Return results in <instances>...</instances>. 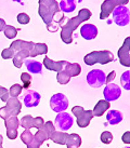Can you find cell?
Returning a JSON list of instances; mask_svg holds the SVG:
<instances>
[{
	"instance_id": "1",
	"label": "cell",
	"mask_w": 130,
	"mask_h": 148,
	"mask_svg": "<svg viewBox=\"0 0 130 148\" xmlns=\"http://www.w3.org/2000/svg\"><path fill=\"white\" fill-rule=\"evenodd\" d=\"M91 17V11L88 9H81L77 16L71 17L67 20L66 24L62 26L61 30V39L66 45H71L73 42V33L76 30L78 26L82 22L88 21Z\"/></svg>"
},
{
	"instance_id": "2",
	"label": "cell",
	"mask_w": 130,
	"mask_h": 148,
	"mask_svg": "<svg viewBox=\"0 0 130 148\" xmlns=\"http://www.w3.org/2000/svg\"><path fill=\"white\" fill-rule=\"evenodd\" d=\"M60 11L61 10H60L59 3L55 0H40L39 1L38 13L47 26L52 23L55 15Z\"/></svg>"
},
{
	"instance_id": "3",
	"label": "cell",
	"mask_w": 130,
	"mask_h": 148,
	"mask_svg": "<svg viewBox=\"0 0 130 148\" xmlns=\"http://www.w3.org/2000/svg\"><path fill=\"white\" fill-rule=\"evenodd\" d=\"M55 131V127L53 122L48 121L45 122L44 127L40 130H38L37 133L34 135V140L32 144H29L27 148H40V146L44 144V142L47 140H50V137L52 135V133Z\"/></svg>"
},
{
	"instance_id": "4",
	"label": "cell",
	"mask_w": 130,
	"mask_h": 148,
	"mask_svg": "<svg viewBox=\"0 0 130 148\" xmlns=\"http://www.w3.org/2000/svg\"><path fill=\"white\" fill-rule=\"evenodd\" d=\"M86 65L92 66L97 63H100L102 65H105L107 63L114 61V54L111 51H93L91 53H88L84 58Z\"/></svg>"
},
{
	"instance_id": "5",
	"label": "cell",
	"mask_w": 130,
	"mask_h": 148,
	"mask_svg": "<svg viewBox=\"0 0 130 148\" xmlns=\"http://www.w3.org/2000/svg\"><path fill=\"white\" fill-rule=\"evenodd\" d=\"M21 110H22V103L17 99V97H9L7 101V105L0 108V118L7 120L10 117H17Z\"/></svg>"
},
{
	"instance_id": "6",
	"label": "cell",
	"mask_w": 130,
	"mask_h": 148,
	"mask_svg": "<svg viewBox=\"0 0 130 148\" xmlns=\"http://www.w3.org/2000/svg\"><path fill=\"white\" fill-rule=\"evenodd\" d=\"M72 112L77 118V124L79 127H87L93 118L92 110H85L81 106H74Z\"/></svg>"
},
{
	"instance_id": "7",
	"label": "cell",
	"mask_w": 130,
	"mask_h": 148,
	"mask_svg": "<svg viewBox=\"0 0 130 148\" xmlns=\"http://www.w3.org/2000/svg\"><path fill=\"white\" fill-rule=\"evenodd\" d=\"M113 21L118 26H126L129 24L130 21V12L129 9L125 5H118L112 12Z\"/></svg>"
},
{
	"instance_id": "8",
	"label": "cell",
	"mask_w": 130,
	"mask_h": 148,
	"mask_svg": "<svg viewBox=\"0 0 130 148\" xmlns=\"http://www.w3.org/2000/svg\"><path fill=\"white\" fill-rule=\"evenodd\" d=\"M129 2V0H105L101 4V12H100V20H105L109 17L113 10L118 5H125Z\"/></svg>"
},
{
	"instance_id": "9",
	"label": "cell",
	"mask_w": 130,
	"mask_h": 148,
	"mask_svg": "<svg viewBox=\"0 0 130 148\" xmlns=\"http://www.w3.org/2000/svg\"><path fill=\"white\" fill-rule=\"evenodd\" d=\"M50 107L55 112H63L68 107V99L63 93H57L53 96H51Z\"/></svg>"
},
{
	"instance_id": "10",
	"label": "cell",
	"mask_w": 130,
	"mask_h": 148,
	"mask_svg": "<svg viewBox=\"0 0 130 148\" xmlns=\"http://www.w3.org/2000/svg\"><path fill=\"white\" fill-rule=\"evenodd\" d=\"M106 76L101 69H93L87 75V82L91 88H100L105 83Z\"/></svg>"
},
{
	"instance_id": "11",
	"label": "cell",
	"mask_w": 130,
	"mask_h": 148,
	"mask_svg": "<svg viewBox=\"0 0 130 148\" xmlns=\"http://www.w3.org/2000/svg\"><path fill=\"white\" fill-rule=\"evenodd\" d=\"M34 42L29 41V43L25 48L23 49L19 50V51H16L14 52V56H13V64L15 66L16 68H21L22 67V64L24 63V61L26 58H29V53H30V51H32V47H34Z\"/></svg>"
},
{
	"instance_id": "12",
	"label": "cell",
	"mask_w": 130,
	"mask_h": 148,
	"mask_svg": "<svg viewBox=\"0 0 130 148\" xmlns=\"http://www.w3.org/2000/svg\"><path fill=\"white\" fill-rule=\"evenodd\" d=\"M73 117L67 114L66 111H63V112H59L55 117V125L60 130V131H67L69 130L72 125H73Z\"/></svg>"
},
{
	"instance_id": "13",
	"label": "cell",
	"mask_w": 130,
	"mask_h": 148,
	"mask_svg": "<svg viewBox=\"0 0 130 148\" xmlns=\"http://www.w3.org/2000/svg\"><path fill=\"white\" fill-rule=\"evenodd\" d=\"M44 124H45V120L42 119L41 117L34 118L32 116L27 115V116H24L20 120V125H22L25 130H29L32 127H36L38 130H40L41 127H44Z\"/></svg>"
},
{
	"instance_id": "14",
	"label": "cell",
	"mask_w": 130,
	"mask_h": 148,
	"mask_svg": "<svg viewBox=\"0 0 130 148\" xmlns=\"http://www.w3.org/2000/svg\"><path fill=\"white\" fill-rule=\"evenodd\" d=\"M118 58L122 66H130V37H127L124 45L118 50Z\"/></svg>"
},
{
	"instance_id": "15",
	"label": "cell",
	"mask_w": 130,
	"mask_h": 148,
	"mask_svg": "<svg viewBox=\"0 0 130 148\" xmlns=\"http://www.w3.org/2000/svg\"><path fill=\"white\" fill-rule=\"evenodd\" d=\"M4 125L7 129V136L10 140H15L17 137V127L20 125V120L17 117H10L4 120Z\"/></svg>"
},
{
	"instance_id": "16",
	"label": "cell",
	"mask_w": 130,
	"mask_h": 148,
	"mask_svg": "<svg viewBox=\"0 0 130 148\" xmlns=\"http://www.w3.org/2000/svg\"><path fill=\"white\" fill-rule=\"evenodd\" d=\"M103 95H104L105 101H107V102L116 101L122 95V90H120V88L117 84L109 83L105 89H104V91H103Z\"/></svg>"
},
{
	"instance_id": "17",
	"label": "cell",
	"mask_w": 130,
	"mask_h": 148,
	"mask_svg": "<svg viewBox=\"0 0 130 148\" xmlns=\"http://www.w3.org/2000/svg\"><path fill=\"white\" fill-rule=\"evenodd\" d=\"M40 94L35 90H27L24 94V105L26 107H35L40 102Z\"/></svg>"
},
{
	"instance_id": "18",
	"label": "cell",
	"mask_w": 130,
	"mask_h": 148,
	"mask_svg": "<svg viewBox=\"0 0 130 148\" xmlns=\"http://www.w3.org/2000/svg\"><path fill=\"white\" fill-rule=\"evenodd\" d=\"M80 35L86 40H92L98 36V28L93 24H85L80 27Z\"/></svg>"
},
{
	"instance_id": "19",
	"label": "cell",
	"mask_w": 130,
	"mask_h": 148,
	"mask_svg": "<svg viewBox=\"0 0 130 148\" xmlns=\"http://www.w3.org/2000/svg\"><path fill=\"white\" fill-rule=\"evenodd\" d=\"M68 62H66V61H59V62H54L52 60H50L48 56H46L44 58V65L45 67L47 68L48 70H52V71H61V70L64 69V67L66 66Z\"/></svg>"
},
{
	"instance_id": "20",
	"label": "cell",
	"mask_w": 130,
	"mask_h": 148,
	"mask_svg": "<svg viewBox=\"0 0 130 148\" xmlns=\"http://www.w3.org/2000/svg\"><path fill=\"white\" fill-rule=\"evenodd\" d=\"M24 64L26 66L27 70L32 74H41L42 73V64L39 63L38 61L26 58L24 61Z\"/></svg>"
},
{
	"instance_id": "21",
	"label": "cell",
	"mask_w": 130,
	"mask_h": 148,
	"mask_svg": "<svg viewBox=\"0 0 130 148\" xmlns=\"http://www.w3.org/2000/svg\"><path fill=\"white\" fill-rule=\"evenodd\" d=\"M111 104L110 102H107L105 99H101L97 103V105L94 106L93 110H92V114H93V117H101L104 112H105L109 108H110Z\"/></svg>"
},
{
	"instance_id": "22",
	"label": "cell",
	"mask_w": 130,
	"mask_h": 148,
	"mask_svg": "<svg viewBox=\"0 0 130 148\" xmlns=\"http://www.w3.org/2000/svg\"><path fill=\"white\" fill-rule=\"evenodd\" d=\"M106 119H107L110 124L115 125V124H118L119 122H122V112L118 110H109V112L106 114Z\"/></svg>"
},
{
	"instance_id": "23",
	"label": "cell",
	"mask_w": 130,
	"mask_h": 148,
	"mask_svg": "<svg viewBox=\"0 0 130 148\" xmlns=\"http://www.w3.org/2000/svg\"><path fill=\"white\" fill-rule=\"evenodd\" d=\"M66 147L67 148H79L81 145V137L78 134H68L66 140Z\"/></svg>"
},
{
	"instance_id": "24",
	"label": "cell",
	"mask_w": 130,
	"mask_h": 148,
	"mask_svg": "<svg viewBox=\"0 0 130 148\" xmlns=\"http://www.w3.org/2000/svg\"><path fill=\"white\" fill-rule=\"evenodd\" d=\"M64 70L67 73L69 77H76L81 73V67L77 63H67L64 67Z\"/></svg>"
},
{
	"instance_id": "25",
	"label": "cell",
	"mask_w": 130,
	"mask_h": 148,
	"mask_svg": "<svg viewBox=\"0 0 130 148\" xmlns=\"http://www.w3.org/2000/svg\"><path fill=\"white\" fill-rule=\"evenodd\" d=\"M48 53V47L46 43H35L32 47V51L29 53L30 58H35L37 55H42V54Z\"/></svg>"
},
{
	"instance_id": "26",
	"label": "cell",
	"mask_w": 130,
	"mask_h": 148,
	"mask_svg": "<svg viewBox=\"0 0 130 148\" xmlns=\"http://www.w3.org/2000/svg\"><path fill=\"white\" fill-rule=\"evenodd\" d=\"M68 133L66 132H60V131H54L52 133V135L50 137V140H52L54 143L60 145H65L66 140H67Z\"/></svg>"
},
{
	"instance_id": "27",
	"label": "cell",
	"mask_w": 130,
	"mask_h": 148,
	"mask_svg": "<svg viewBox=\"0 0 130 148\" xmlns=\"http://www.w3.org/2000/svg\"><path fill=\"white\" fill-rule=\"evenodd\" d=\"M61 12L71 13L76 9V2L74 0H63L59 3Z\"/></svg>"
},
{
	"instance_id": "28",
	"label": "cell",
	"mask_w": 130,
	"mask_h": 148,
	"mask_svg": "<svg viewBox=\"0 0 130 148\" xmlns=\"http://www.w3.org/2000/svg\"><path fill=\"white\" fill-rule=\"evenodd\" d=\"M21 140L24 143L26 146H28L29 144H32V140H34V135L29 130H25L22 134H21Z\"/></svg>"
},
{
	"instance_id": "29",
	"label": "cell",
	"mask_w": 130,
	"mask_h": 148,
	"mask_svg": "<svg viewBox=\"0 0 130 148\" xmlns=\"http://www.w3.org/2000/svg\"><path fill=\"white\" fill-rule=\"evenodd\" d=\"M57 82L60 83V84H66V83L69 82L71 77H69L68 75H67V73L63 69V70H61V71H59V73H57Z\"/></svg>"
},
{
	"instance_id": "30",
	"label": "cell",
	"mask_w": 130,
	"mask_h": 148,
	"mask_svg": "<svg viewBox=\"0 0 130 148\" xmlns=\"http://www.w3.org/2000/svg\"><path fill=\"white\" fill-rule=\"evenodd\" d=\"M4 35L8 39H13V38L16 37L17 35V29L14 27V26H11V25H7L4 27Z\"/></svg>"
},
{
	"instance_id": "31",
	"label": "cell",
	"mask_w": 130,
	"mask_h": 148,
	"mask_svg": "<svg viewBox=\"0 0 130 148\" xmlns=\"http://www.w3.org/2000/svg\"><path fill=\"white\" fill-rule=\"evenodd\" d=\"M130 71L127 70L124 74L122 75V78H120V82H122V86H124V89L127 91L130 90Z\"/></svg>"
},
{
	"instance_id": "32",
	"label": "cell",
	"mask_w": 130,
	"mask_h": 148,
	"mask_svg": "<svg viewBox=\"0 0 130 148\" xmlns=\"http://www.w3.org/2000/svg\"><path fill=\"white\" fill-rule=\"evenodd\" d=\"M22 89H23V86L20 84H13L9 90V95L11 97H17L22 93Z\"/></svg>"
},
{
	"instance_id": "33",
	"label": "cell",
	"mask_w": 130,
	"mask_h": 148,
	"mask_svg": "<svg viewBox=\"0 0 130 148\" xmlns=\"http://www.w3.org/2000/svg\"><path fill=\"white\" fill-rule=\"evenodd\" d=\"M32 76L28 74V73H23L21 75V80L23 82V88L24 89H28L30 86V83H32Z\"/></svg>"
},
{
	"instance_id": "34",
	"label": "cell",
	"mask_w": 130,
	"mask_h": 148,
	"mask_svg": "<svg viewBox=\"0 0 130 148\" xmlns=\"http://www.w3.org/2000/svg\"><path fill=\"white\" fill-rule=\"evenodd\" d=\"M113 140V134L109 131L102 132L101 134V142L103 144H111Z\"/></svg>"
},
{
	"instance_id": "35",
	"label": "cell",
	"mask_w": 130,
	"mask_h": 148,
	"mask_svg": "<svg viewBox=\"0 0 130 148\" xmlns=\"http://www.w3.org/2000/svg\"><path fill=\"white\" fill-rule=\"evenodd\" d=\"M29 21H30V17L26 14V13H20L19 15H17V22L22 25H26L28 24Z\"/></svg>"
},
{
	"instance_id": "36",
	"label": "cell",
	"mask_w": 130,
	"mask_h": 148,
	"mask_svg": "<svg viewBox=\"0 0 130 148\" xmlns=\"http://www.w3.org/2000/svg\"><path fill=\"white\" fill-rule=\"evenodd\" d=\"M1 56H2V58H4V60H10V58H13L14 52H13L10 48H7V49H4L3 51L1 52Z\"/></svg>"
},
{
	"instance_id": "37",
	"label": "cell",
	"mask_w": 130,
	"mask_h": 148,
	"mask_svg": "<svg viewBox=\"0 0 130 148\" xmlns=\"http://www.w3.org/2000/svg\"><path fill=\"white\" fill-rule=\"evenodd\" d=\"M9 91L3 88V86H0V99L1 101H3V102H7L9 99Z\"/></svg>"
},
{
	"instance_id": "38",
	"label": "cell",
	"mask_w": 130,
	"mask_h": 148,
	"mask_svg": "<svg viewBox=\"0 0 130 148\" xmlns=\"http://www.w3.org/2000/svg\"><path fill=\"white\" fill-rule=\"evenodd\" d=\"M115 77H116V71L115 70H113V71H111L110 74L106 76L105 78V83H112V81H113L114 79H115Z\"/></svg>"
},
{
	"instance_id": "39",
	"label": "cell",
	"mask_w": 130,
	"mask_h": 148,
	"mask_svg": "<svg viewBox=\"0 0 130 148\" xmlns=\"http://www.w3.org/2000/svg\"><path fill=\"white\" fill-rule=\"evenodd\" d=\"M122 142L125 144H130V132H126L124 135H122Z\"/></svg>"
},
{
	"instance_id": "40",
	"label": "cell",
	"mask_w": 130,
	"mask_h": 148,
	"mask_svg": "<svg viewBox=\"0 0 130 148\" xmlns=\"http://www.w3.org/2000/svg\"><path fill=\"white\" fill-rule=\"evenodd\" d=\"M7 26V24H6V22H4V20H2V18H0V32H2V30H4V27Z\"/></svg>"
},
{
	"instance_id": "41",
	"label": "cell",
	"mask_w": 130,
	"mask_h": 148,
	"mask_svg": "<svg viewBox=\"0 0 130 148\" xmlns=\"http://www.w3.org/2000/svg\"><path fill=\"white\" fill-rule=\"evenodd\" d=\"M2 142H3V137H2V135L0 134V145H2Z\"/></svg>"
},
{
	"instance_id": "42",
	"label": "cell",
	"mask_w": 130,
	"mask_h": 148,
	"mask_svg": "<svg viewBox=\"0 0 130 148\" xmlns=\"http://www.w3.org/2000/svg\"><path fill=\"white\" fill-rule=\"evenodd\" d=\"M0 148H3V147H2V145H0Z\"/></svg>"
},
{
	"instance_id": "43",
	"label": "cell",
	"mask_w": 130,
	"mask_h": 148,
	"mask_svg": "<svg viewBox=\"0 0 130 148\" xmlns=\"http://www.w3.org/2000/svg\"><path fill=\"white\" fill-rule=\"evenodd\" d=\"M125 148H130V147H129V146H127V147H125Z\"/></svg>"
}]
</instances>
